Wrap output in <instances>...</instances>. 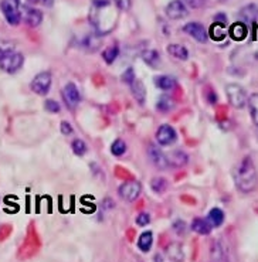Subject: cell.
Returning a JSON list of instances; mask_svg holds the SVG:
<instances>
[{"mask_svg":"<svg viewBox=\"0 0 258 262\" xmlns=\"http://www.w3.org/2000/svg\"><path fill=\"white\" fill-rule=\"evenodd\" d=\"M41 3H43L44 6H49V7L53 6V0H41Z\"/></svg>","mask_w":258,"mask_h":262,"instance_id":"cell-40","label":"cell"},{"mask_svg":"<svg viewBox=\"0 0 258 262\" xmlns=\"http://www.w3.org/2000/svg\"><path fill=\"white\" fill-rule=\"evenodd\" d=\"M226 94L230 104L234 108L241 109V108L245 106V104L248 102V98H247V94H245L244 88H241L237 84H228L226 87Z\"/></svg>","mask_w":258,"mask_h":262,"instance_id":"cell-4","label":"cell"},{"mask_svg":"<svg viewBox=\"0 0 258 262\" xmlns=\"http://www.w3.org/2000/svg\"><path fill=\"white\" fill-rule=\"evenodd\" d=\"M149 221H150L149 214L141 213L138 217H136V224H138V226H141V227H145V226H147V224H149Z\"/></svg>","mask_w":258,"mask_h":262,"instance_id":"cell-36","label":"cell"},{"mask_svg":"<svg viewBox=\"0 0 258 262\" xmlns=\"http://www.w3.org/2000/svg\"><path fill=\"white\" fill-rule=\"evenodd\" d=\"M214 21H220V23H226V16H224L223 13H220V15H216V16H214Z\"/></svg>","mask_w":258,"mask_h":262,"instance_id":"cell-39","label":"cell"},{"mask_svg":"<svg viewBox=\"0 0 258 262\" xmlns=\"http://www.w3.org/2000/svg\"><path fill=\"white\" fill-rule=\"evenodd\" d=\"M248 108H250V114L253 118V122L258 126V94H253L248 98Z\"/></svg>","mask_w":258,"mask_h":262,"instance_id":"cell-26","label":"cell"},{"mask_svg":"<svg viewBox=\"0 0 258 262\" xmlns=\"http://www.w3.org/2000/svg\"><path fill=\"white\" fill-rule=\"evenodd\" d=\"M71 148H73V152H74L77 156H82V155H85V152H87V145H85V142L81 140V139H75V140L73 142Z\"/></svg>","mask_w":258,"mask_h":262,"instance_id":"cell-30","label":"cell"},{"mask_svg":"<svg viewBox=\"0 0 258 262\" xmlns=\"http://www.w3.org/2000/svg\"><path fill=\"white\" fill-rule=\"evenodd\" d=\"M147 155L150 162L153 163V166H156L158 169H166L169 163H167V156L162 152L161 149L155 145H149L147 146Z\"/></svg>","mask_w":258,"mask_h":262,"instance_id":"cell-11","label":"cell"},{"mask_svg":"<svg viewBox=\"0 0 258 262\" xmlns=\"http://www.w3.org/2000/svg\"><path fill=\"white\" fill-rule=\"evenodd\" d=\"M13 50H16L13 43H10V41H0V57L3 54L9 52V51H13Z\"/></svg>","mask_w":258,"mask_h":262,"instance_id":"cell-35","label":"cell"},{"mask_svg":"<svg viewBox=\"0 0 258 262\" xmlns=\"http://www.w3.org/2000/svg\"><path fill=\"white\" fill-rule=\"evenodd\" d=\"M183 3L190 9H202L206 4V0H183Z\"/></svg>","mask_w":258,"mask_h":262,"instance_id":"cell-32","label":"cell"},{"mask_svg":"<svg viewBox=\"0 0 258 262\" xmlns=\"http://www.w3.org/2000/svg\"><path fill=\"white\" fill-rule=\"evenodd\" d=\"M152 243H153V234L150 231H145L141 234V237L138 240V248L144 252H147L152 248Z\"/></svg>","mask_w":258,"mask_h":262,"instance_id":"cell-23","label":"cell"},{"mask_svg":"<svg viewBox=\"0 0 258 262\" xmlns=\"http://www.w3.org/2000/svg\"><path fill=\"white\" fill-rule=\"evenodd\" d=\"M166 255L170 261L173 262H183L184 261V252L183 248L178 243H173L166 248Z\"/></svg>","mask_w":258,"mask_h":262,"instance_id":"cell-17","label":"cell"},{"mask_svg":"<svg viewBox=\"0 0 258 262\" xmlns=\"http://www.w3.org/2000/svg\"><path fill=\"white\" fill-rule=\"evenodd\" d=\"M228 34H230V37L234 41H242L247 37V34H248V27L242 21H236V23H233L230 26Z\"/></svg>","mask_w":258,"mask_h":262,"instance_id":"cell-14","label":"cell"},{"mask_svg":"<svg viewBox=\"0 0 258 262\" xmlns=\"http://www.w3.org/2000/svg\"><path fill=\"white\" fill-rule=\"evenodd\" d=\"M112 0H92V4L98 7V9H104V7H108L111 4Z\"/></svg>","mask_w":258,"mask_h":262,"instance_id":"cell-37","label":"cell"},{"mask_svg":"<svg viewBox=\"0 0 258 262\" xmlns=\"http://www.w3.org/2000/svg\"><path fill=\"white\" fill-rule=\"evenodd\" d=\"M209 223L211 224V227H220L224 223V213L220 209H211L207 217Z\"/></svg>","mask_w":258,"mask_h":262,"instance_id":"cell-24","label":"cell"},{"mask_svg":"<svg viewBox=\"0 0 258 262\" xmlns=\"http://www.w3.org/2000/svg\"><path fill=\"white\" fill-rule=\"evenodd\" d=\"M118 55H119V47H118V44H112V46L107 47V49L104 50V52H102V58H104V61H105L107 64H112L113 61L118 58Z\"/></svg>","mask_w":258,"mask_h":262,"instance_id":"cell-25","label":"cell"},{"mask_svg":"<svg viewBox=\"0 0 258 262\" xmlns=\"http://www.w3.org/2000/svg\"><path fill=\"white\" fill-rule=\"evenodd\" d=\"M113 1H115L116 7L122 12H128L132 6V0H113Z\"/></svg>","mask_w":258,"mask_h":262,"instance_id":"cell-34","label":"cell"},{"mask_svg":"<svg viewBox=\"0 0 258 262\" xmlns=\"http://www.w3.org/2000/svg\"><path fill=\"white\" fill-rule=\"evenodd\" d=\"M173 105H175V102L172 101L170 97L163 95V97H161V99L158 101L156 108H158V111H159V112H169V111L173 108Z\"/></svg>","mask_w":258,"mask_h":262,"instance_id":"cell-27","label":"cell"},{"mask_svg":"<svg viewBox=\"0 0 258 262\" xmlns=\"http://www.w3.org/2000/svg\"><path fill=\"white\" fill-rule=\"evenodd\" d=\"M150 186H152V189H153L155 193L162 194V193H165L166 189H167V181L165 180L163 177H155V179L152 180V183H150Z\"/></svg>","mask_w":258,"mask_h":262,"instance_id":"cell-28","label":"cell"},{"mask_svg":"<svg viewBox=\"0 0 258 262\" xmlns=\"http://www.w3.org/2000/svg\"><path fill=\"white\" fill-rule=\"evenodd\" d=\"M183 32L189 34L190 37H193L194 40L199 43H207V40H209V33H207L206 27L197 21H190V23L184 24Z\"/></svg>","mask_w":258,"mask_h":262,"instance_id":"cell-7","label":"cell"},{"mask_svg":"<svg viewBox=\"0 0 258 262\" xmlns=\"http://www.w3.org/2000/svg\"><path fill=\"white\" fill-rule=\"evenodd\" d=\"M61 132L64 135H71L73 133V126L68 122H61Z\"/></svg>","mask_w":258,"mask_h":262,"instance_id":"cell-38","label":"cell"},{"mask_svg":"<svg viewBox=\"0 0 258 262\" xmlns=\"http://www.w3.org/2000/svg\"><path fill=\"white\" fill-rule=\"evenodd\" d=\"M155 84L158 88H161L163 91H170L176 87V80L170 75H161L155 80Z\"/></svg>","mask_w":258,"mask_h":262,"instance_id":"cell-22","label":"cell"},{"mask_svg":"<svg viewBox=\"0 0 258 262\" xmlns=\"http://www.w3.org/2000/svg\"><path fill=\"white\" fill-rule=\"evenodd\" d=\"M187 155L182 150H176V152H172L170 156L167 157V163L172 167H183L184 164L187 163Z\"/></svg>","mask_w":258,"mask_h":262,"instance_id":"cell-19","label":"cell"},{"mask_svg":"<svg viewBox=\"0 0 258 262\" xmlns=\"http://www.w3.org/2000/svg\"><path fill=\"white\" fill-rule=\"evenodd\" d=\"M192 229H193L196 234H200V235H209L211 232V224L209 223L207 218H194L193 223H192Z\"/></svg>","mask_w":258,"mask_h":262,"instance_id":"cell-16","label":"cell"},{"mask_svg":"<svg viewBox=\"0 0 258 262\" xmlns=\"http://www.w3.org/2000/svg\"><path fill=\"white\" fill-rule=\"evenodd\" d=\"M141 57L149 67H156L161 61V54L158 52V50H145L142 51Z\"/></svg>","mask_w":258,"mask_h":262,"instance_id":"cell-21","label":"cell"},{"mask_svg":"<svg viewBox=\"0 0 258 262\" xmlns=\"http://www.w3.org/2000/svg\"><path fill=\"white\" fill-rule=\"evenodd\" d=\"M63 98H64L65 105H67L70 109H74L81 101L78 88H77L74 84L68 82L64 87V89H63Z\"/></svg>","mask_w":258,"mask_h":262,"instance_id":"cell-10","label":"cell"},{"mask_svg":"<svg viewBox=\"0 0 258 262\" xmlns=\"http://www.w3.org/2000/svg\"><path fill=\"white\" fill-rule=\"evenodd\" d=\"M167 52L172 57L182 60V61H186L189 58V50L186 49L184 46H182V44H169L167 46Z\"/></svg>","mask_w":258,"mask_h":262,"instance_id":"cell-20","label":"cell"},{"mask_svg":"<svg viewBox=\"0 0 258 262\" xmlns=\"http://www.w3.org/2000/svg\"><path fill=\"white\" fill-rule=\"evenodd\" d=\"M166 16L172 20H180L183 17L187 16V7L182 0H172L167 6H166Z\"/></svg>","mask_w":258,"mask_h":262,"instance_id":"cell-9","label":"cell"},{"mask_svg":"<svg viewBox=\"0 0 258 262\" xmlns=\"http://www.w3.org/2000/svg\"><path fill=\"white\" fill-rule=\"evenodd\" d=\"M209 37L214 41H223L228 34V30L226 27V23H220V21H214L210 29L207 30Z\"/></svg>","mask_w":258,"mask_h":262,"instance_id":"cell-13","label":"cell"},{"mask_svg":"<svg viewBox=\"0 0 258 262\" xmlns=\"http://www.w3.org/2000/svg\"><path fill=\"white\" fill-rule=\"evenodd\" d=\"M178 139V133L170 125H162L156 131V140L162 146H167Z\"/></svg>","mask_w":258,"mask_h":262,"instance_id":"cell-8","label":"cell"},{"mask_svg":"<svg viewBox=\"0 0 258 262\" xmlns=\"http://www.w3.org/2000/svg\"><path fill=\"white\" fill-rule=\"evenodd\" d=\"M24 64V55L16 50L9 51L0 57V70L7 74H15Z\"/></svg>","mask_w":258,"mask_h":262,"instance_id":"cell-2","label":"cell"},{"mask_svg":"<svg viewBox=\"0 0 258 262\" xmlns=\"http://www.w3.org/2000/svg\"><path fill=\"white\" fill-rule=\"evenodd\" d=\"M44 108H46V111H49L51 114H58L60 112V104L57 102V101H53V99H47L46 102H44Z\"/></svg>","mask_w":258,"mask_h":262,"instance_id":"cell-31","label":"cell"},{"mask_svg":"<svg viewBox=\"0 0 258 262\" xmlns=\"http://www.w3.org/2000/svg\"><path fill=\"white\" fill-rule=\"evenodd\" d=\"M1 13L4 15L6 21L10 26H17L21 21V12H20V0H1L0 3Z\"/></svg>","mask_w":258,"mask_h":262,"instance_id":"cell-3","label":"cell"},{"mask_svg":"<svg viewBox=\"0 0 258 262\" xmlns=\"http://www.w3.org/2000/svg\"><path fill=\"white\" fill-rule=\"evenodd\" d=\"M142 192V184L138 180H128L119 187V196L125 201H135Z\"/></svg>","mask_w":258,"mask_h":262,"instance_id":"cell-6","label":"cell"},{"mask_svg":"<svg viewBox=\"0 0 258 262\" xmlns=\"http://www.w3.org/2000/svg\"><path fill=\"white\" fill-rule=\"evenodd\" d=\"M239 15L244 24H254L258 20V6L256 3H250L242 7Z\"/></svg>","mask_w":258,"mask_h":262,"instance_id":"cell-12","label":"cell"},{"mask_svg":"<svg viewBox=\"0 0 258 262\" xmlns=\"http://www.w3.org/2000/svg\"><path fill=\"white\" fill-rule=\"evenodd\" d=\"M130 91H132L133 98L136 99V102H138L139 105H144V104H145L146 88L145 85H144V82L135 80V81L130 84Z\"/></svg>","mask_w":258,"mask_h":262,"instance_id":"cell-15","label":"cell"},{"mask_svg":"<svg viewBox=\"0 0 258 262\" xmlns=\"http://www.w3.org/2000/svg\"><path fill=\"white\" fill-rule=\"evenodd\" d=\"M111 152L113 156H122L127 152V143L122 139H116L111 146Z\"/></svg>","mask_w":258,"mask_h":262,"instance_id":"cell-29","label":"cell"},{"mask_svg":"<svg viewBox=\"0 0 258 262\" xmlns=\"http://www.w3.org/2000/svg\"><path fill=\"white\" fill-rule=\"evenodd\" d=\"M236 186L237 189L242 192V193H250L257 187V170L251 157H244L241 163L239 164L237 170H236Z\"/></svg>","mask_w":258,"mask_h":262,"instance_id":"cell-1","label":"cell"},{"mask_svg":"<svg viewBox=\"0 0 258 262\" xmlns=\"http://www.w3.org/2000/svg\"><path fill=\"white\" fill-rule=\"evenodd\" d=\"M30 88H32L33 92H36L37 95H47L50 88H51V74L47 72V71L37 74L33 78Z\"/></svg>","mask_w":258,"mask_h":262,"instance_id":"cell-5","label":"cell"},{"mask_svg":"<svg viewBox=\"0 0 258 262\" xmlns=\"http://www.w3.org/2000/svg\"><path fill=\"white\" fill-rule=\"evenodd\" d=\"M122 81L125 82V84H128V85H130L132 82L135 81V71H133V68H128L122 74Z\"/></svg>","mask_w":258,"mask_h":262,"instance_id":"cell-33","label":"cell"},{"mask_svg":"<svg viewBox=\"0 0 258 262\" xmlns=\"http://www.w3.org/2000/svg\"><path fill=\"white\" fill-rule=\"evenodd\" d=\"M24 21L30 27H38L43 21V12L40 9H29L24 16Z\"/></svg>","mask_w":258,"mask_h":262,"instance_id":"cell-18","label":"cell"}]
</instances>
